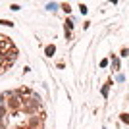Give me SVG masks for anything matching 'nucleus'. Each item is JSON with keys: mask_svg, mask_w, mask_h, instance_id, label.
Returning <instances> with one entry per match:
<instances>
[{"mask_svg": "<svg viewBox=\"0 0 129 129\" xmlns=\"http://www.w3.org/2000/svg\"><path fill=\"white\" fill-rule=\"evenodd\" d=\"M54 52H56V48H54V44H50V46H46V56H52Z\"/></svg>", "mask_w": 129, "mask_h": 129, "instance_id": "f257e3e1", "label": "nucleus"}, {"mask_svg": "<svg viewBox=\"0 0 129 129\" xmlns=\"http://www.w3.org/2000/svg\"><path fill=\"white\" fill-rule=\"evenodd\" d=\"M71 27H73V21H70V19H68V21H66V33H70Z\"/></svg>", "mask_w": 129, "mask_h": 129, "instance_id": "f03ea898", "label": "nucleus"}, {"mask_svg": "<svg viewBox=\"0 0 129 129\" xmlns=\"http://www.w3.org/2000/svg\"><path fill=\"white\" fill-rule=\"evenodd\" d=\"M108 89H110V83L102 87V96H108Z\"/></svg>", "mask_w": 129, "mask_h": 129, "instance_id": "7ed1b4c3", "label": "nucleus"}, {"mask_svg": "<svg viewBox=\"0 0 129 129\" xmlns=\"http://www.w3.org/2000/svg\"><path fill=\"white\" fill-rule=\"evenodd\" d=\"M4 106H6V96L2 94V96H0V108H4Z\"/></svg>", "mask_w": 129, "mask_h": 129, "instance_id": "20e7f679", "label": "nucleus"}, {"mask_svg": "<svg viewBox=\"0 0 129 129\" xmlns=\"http://www.w3.org/2000/svg\"><path fill=\"white\" fill-rule=\"evenodd\" d=\"M0 23H2V25H8V27H12V25H14V23H12V21H8V19H0Z\"/></svg>", "mask_w": 129, "mask_h": 129, "instance_id": "39448f33", "label": "nucleus"}, {"mask_svg": "<svg viewBox=\"0 0 129 129\" xmlns=\"http://www.w3.org/2000/svg\"><path fill=\"white\" fill-rule=\"evenodd\" d=\"M121 119H123L125 123H129V114H121Z\"/></svg>", "mask_w": 129, "mask_h": 129, "instance_id": "423d86ee", "label": "nucleus"}, {"mask_svg": "<svg viewBox=\"0 0 129 129\" xmlns=\"http://www.w3.org/2000/svg\"><path fill=\"white\" fill-rule=\"evenodd\" d=\"M79 8H81V14H87V6H85V4H81Z\"/></svg>", "mask_w": 129, "mask_h": 129, "instance_id": "0eeeda50", "label": "nucleus"}]
</instances>
